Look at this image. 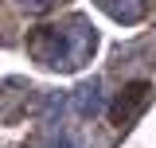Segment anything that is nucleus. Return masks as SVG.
I'll list each match as a JSON object with an SVG mask.
<instances>
[{
    "label": "nucleus",
    "instance_id": "1",
    "mask_svg": "<svg viewBox=\"0 0 156 148\" xmlns=\"http://www.w3.org/2000/svg\"><path fill=\"white\" fill-rule=\"evenodd\" d=\"M94 51V27L86 23V19H66V23H58V27H47L43 35L35 39V55L47 62V66H55V70H74L82 66V58Z\"/></svg>",
    "mask_w": 156,
    "mask_h": 148
},
{
    "label": "nucleus",
    "instance_id": "2",
    "mask_svg": "<svg viewBox=\"0 0 156 148\" xmlns=\"http://www.w3.org/2000/svg\"><path fill=\"white\" fill-rule=\"evenodd\" d=\"M74 113H78V117H94V113H101V86H98V82L78 86V93H74Z\"/></svg>",
    "mask_w": 156,
    "mask_h": 148
},
{
    "label": "nucleus",
    "instance_id": "3",
    "mask_svg": "<svg viewBox=\"0 0 156 148\" xmlns=\"http://www.w3.org/2000/svg\"><path fill=\"white\" fill-rule=\"evenodd\" d=\"M101 8H105L109 16H117L121 23H133V19H140V12H144V0H101Z\"/></svg>",
    "mask_w": 156,
    "mask_h": 148
}]
</instances>
